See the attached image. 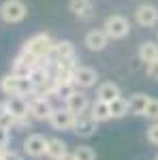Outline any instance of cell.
Masks as SVG:
<instances>
[{
	"label": "cell",
	"instance_id": "44dd1931",
	"mask_svg": "<svg viewBox=\"0 0 158 160\" xmlns=\"http://www.w3.org/2000/svg\"><path fill=\"white\" fill-rule=\"evenodd\" d=\"M75 90V83L73 81H56V86H54V98H60V100H66L71 94H73Z\"/></svg>",
	"mask_w": 158,
	"mask_h": 160
},
{
	"label": "cell",
	"instance_id": "d6a6232c",
	"mask_svg": "<svg viewBox=\"0 0 158 160\" xmlns=\"http://www.w3.org/2000/svg\"><path fill=\"white\" fill-rule=\"evenodd\" d=\"M154 160H158V154H156V158H154Z\"/></svg>",
	"mask_w": 158,
	"mask_h": 160
},
{
	"label": "cell",
	"instance_id": "7a4b0ae2",
	"mask_svg": "<svg viewBox=\"0 0 158 160\" xmlns=\"http://www.w3.org/2000/svg\"><path fill=\"white\" fill-rule=\"evenodd\" d=\"M103 30L107 32L109 41H122V38L128 37V32H130V22L124 15H120V13H113V15H109L105 19Z\"/></svg>",
	"mask_w": 158,
	"mask_h": 160
},
{
	"label": "cell",
	"instance_id": "5b68a950",
	"mask_svg": "<svg viewBox=\"0 0 158 160\" xmlns=\"http://www.w3.org/2000/svg\"><path fill=\"white\" fill-rule=\"evenodd\" d=\"M98 130V122L85 111V113H79V115H75V124H73V132L77 137H81V139H90V137H94Z\"/></svg>",
	"mask_w": 158,
	"mask_h": 160
},
{
	"label": "cell",
	"instance_id": "f1b7e54d",
	"mask_svg": "<svg viewBox=\"0 0 158 160\" xmlns=\"http://www.w3.org/2000/svg\"><path fill=\"white\" fill-rule=\"evenodd\" d=\"M9 139H11L9 128H2V126H0V148H7V145H9Z\"/></svg>",
	"mask_w": 158,
	"mask_h": 160
},
{
	"label": "cell",
	"instance_id": "ba28073f",
	"mask_svg": "<svg viewBox=\"0 0 158 160\" xmlns=\"http://www.w3.org/2000/svg\"><path fill=\"white\" fill-rule=\"evenodd\" d=\"M30 102V115H32V120L34 122H49V118H51V113H54V105L49 102V98H28Z\"/></svg>",
	"mask_w": 158,
	"mask_h": 160
},
{
	"label": "cell",
	"instance_id": "8992f818",
	"mask_svg": "<svg viewBox=\"0 0 158 160\" xmlns=\"http://www.w3.org/2000/svg\"><path fill=\"white\" fill-rule=\"evenodd\" d=\"M47 143H49L47 137L32 132V135H28L24 139V154L30 156V158H43L45 152H47Z\"/></svg>",
	"mask_w": 158,
	"mask_h": 160
},
{
	"label": "cell",
	"instance_id": "7c38bea8",
	"mask_svg": "<svg viewBox=\"0 0 158 160\" xmlns=\"http://www.w3.org/2000/svg\"><path fill=\"white\" fill-rule=\"evenodd\" d=\"M7 107H9V113H11L13 118H24L30 113V102L26 96H17V94H13L7 98Z\"/></svg>",
	"mask_w": 158,
	"mask_h": 160
},
{
	"label": "cell",
	"instance_id": "1f68e13d",
	"mask_svg": "<svg viewBox=\"0 0 158 160\" xmlns=\"http://www.w3.org/2000/svg\"><path fill=\"white\" fill-rule=\"evenodd\" d=\"M4 152H7V148H0V156H2V154H4Z\"/></svg>",
	"mask_w": 158,
	"mask_h": 160
},
{
	"label": "cell",
	"instance_id": "52a82bcc",
	"mask_svg": "<svg viewBox=\"0 0 158 160\" xmlns=\"http://www.w3.org/2000/svg\"><path fill=\"white\" fill-rule=\"evenodd\" d=\"M73 83L77 90H90L98 83V73L92 66H79L77 64V68L73 73Z\"/></svg>",
	"mask_w": 158,
	"mask_h": 160
},
{
	"label": "cell",
	"instance_id": "9a60e30c",
	"mask_svg": "<svg viewBox=\"0 0 158 160\" xmlns=\"http://www.w3.org/2000/svg\"><path fill=\"white\" fill-rule=\"evenodd\" d=\"M118 96H122V90L118 83H113V81H105V83H100L96 90V98L103 100V102H111V100H115Z\"/></svg>",
	"mask_w": 158,
	"mask_h": 160
},
{
	"label": "cell",
	"instance_id": "603a6c76",
	"mask_svg": "<svg viewBox=\"0 0 158 160\" xmlns=\"http://www.w3.org/2000/svg\"><path fill=\"white\" fill-rule=\"evenodd\" d=\"M141 118H147V120H152V122H158V98H152V96H150Z\"/></svg>",
	"mask_w": 158,
	"mask_h": 160
},
{
	"label": "cell",
	"instance_id": "ac0fdd59",
	"mask_svg": "<svg viewBox=\"0 0 158 160\" xmlns=\"http://www.w3.org/2000/svg\"><path fill=\"white\" fill-rule=\"evenodd\" d=\"M77 56L75 53V45L71 41H56V45H54V49L49 53V58L51 60H58V58H73Z\"/></svg>",
	"mask_w": 158,
	"mask_h": 160
},
{
	"label": "cell",
	"instance_id": "4dcf8cb0",
	"mask_svg": "<svg viewBox=\"0 0 158 160\" xmlns=\"http://www.w3.org/2000/svg\"><path fill=\"white\" fill-rule=\"evenodd\" d=\"M62 160H75V154H73V152H69V154H66Z\"/></svg>",
	"mask_w": 158,
	"mask_h": 160
},
{
	"label": "cell",
	"instance_id": "7402d4cb",
	"mask_svg": "<svg viewBox=\"0 0 158 160\" xmlns=\"http://www.w3.org/2000/svg\"><path fill=\"white\" fill-rule=\"evenodd\" d=\"M17 81H19V77L17 75H4L2 79H0V92L2 94H7V96H13V94H17Z\"/></svg>",
	"mask_w": 158,
	"mask_h": 160
},
{
	"label": "cell",
	"instance_id": "e0dca14e",
	"mask_svg": "<svg viewBox=\"0 0 158 160\" xmlns=\"http://www.w3.org/2000/svg\"><path fill=\"white\" fill-rule=\"evenodd\" d=\"M69 154V145H66V141H62V139H49L47 143V152H45V156L49 160H62L64 156Z\"/></svg>",
	"mask_w": 158,
	"mask_h": 160
},
{
	"label": "cell",
	"instance_id": "d4e9b609",
	"mask_svg": "<svg viewBox=\"0 0 158 160\" xmlns=\"http://www.w3.org/2000/svg\"><path fill=\"white\" fill-rule=\"evenodd\" d=\"M0 126L2 128H9V130H11V126H13V115L9 113L7 100H0Z\"/></svg>",
	"mask_w": 158,
	"mask_h": 160
},
{
	"label": "cell",
	"instance_id": "f546056e",
	"mask_svg": "<svg viewBox=\"0 0 158 160\" xmlns=\"http://www.w3.org/2000/svg\"><path fill=\"white\" fill-rule=\"evenodd\" d=\"M2 158H4V160H24V156H22L19 152H13V149L7 148V152L2 154Z\"/></svg>",
	"mask_w": 158,
	"mask_h": 160
},
{
	"label": "cell",
	"instance_id": "6da1fadb",
	"mask_svg": "<svg viewBox=\"0 0 158 160\" xmlns=\"http://www.w3.org/2000/svg\"><path fill=\"white\" fill-rule=\"evenodd\" d=\"M54 45H56V41L51 38V34L47 32H38L34 34L32 38H28L24 43V49L26 53H32V56H37V58H47L51 49H54Z\"/></svg>",
	"mask_w": 158,
	"mask_h": 160
},
{
	"label": "cell",
	"instance_id": "277c9868",
	"mask_svg": "<svg viewBox=\"0 0 158 160\" xmlns=\"http://www.w3.org/2000/svg\"><path fill=\"white\" fill-rule=\"evenodd\" d=\"M135 22L141 28H154L158 26V7L152 2H141L135 9Z\"/></svg>",
	"mask_w": 158,
	"mask_h": 160
},
{
	"label": "cell",
	"instance_id": "484cf974",
	"mask_svg": "<svg viewBox=\"0 0 158 160\" xmlns=\"http://www.w3.org/2000/svg\"><path fill=\"white\" fill-rule=\"evenodd\" d=\"M32 115L28 113V115H24V118H13V126L11 128H17V130H30L32 128Z\"/></svg>",
	"mask_w": 158,
	"mask_h": 160
},
{
	"label": "cell",
	"instance_id": "2e32d148",
	"mask_svg": "<svg viewBox=\"0 0 158 160\" xmlns=\"http://www.w3.org/2000/svg\"><path fill=\"white\" fill-rule=\"evenodd\" d=\"M137 56L143 64H150V62L158 60V41H143L137 49Z\"/></svg>",
	"mask_w": 158,
	"mask_h": 160
},
{
	"label": "cell",
	"instance_id": "cb8c5ba5",
	"mask_svg": "<svg viewBox=\"0 0 158 160\" xmlns=\"http://www.w3.org/2000/svg\"><path fill=\"white\" fill-rule=\"evenodd\" d=\"M75 160H96V152L90 148V145H79L75 148Z\"/></svg>",
	"mask_w": 158,
	"mask_h": 160
},
{
	"label": "cell",
	"instance_id": "ffe728a7",
	"mask_svg": "<svg viewBox=\"0 0 158 160\" xmlns=\"http://www.w3.org/2000/svg\"><path fill=\"white\" fill-rule=\"evenodd\" d=\"M109 111H111V120L126 118V115H128V98L118 96L115 100H111V102H109Z\"/></svg>",
	"mask_w": 158,
	"mask_h": 160
},
{
	"label": "cell",
	"instance_id": "e575fe53",
	"mask_svg": "<svg viewBox=\"0 0 158 160\" xmlns=\"http://www.w3.org/2000/svg\"><path fill=\"white\" fill-rule=\"evenodd\" d=\"M156 41H158V38H156Z\"/></svg>",
	"mask_w": 158,
	"mask_h": 160
},
{
	"label": "cell",
	"instance_id": "d6986e66",
	"mask_svg": "<svg viewBox=\"0 0 158 160\" xmlns=\"http://www.w3.org/2000/svg\"><path fill=\"white\" fill-rule=\"evenodd\" d=\"M147 100H150V96L143 94V92L133 94V96L128 98V113H130V115H143V109H145Z\"/></svg>",
	"mask_w": 158,
	"mask_h": 160
},
{
	"label": "cell",
	"instance_id": "4fadbf2b",
	"mask_svg": "<svg viewBox=\"0 0 158 160\" xmlns=\"http://www.w3.org/2000/svg\"><path fill=\"white\" fill-rule=\"evenodd\" d=\"M69 9H71L73 15H75V17H79L81 22H88V19L94 15L92 0H71V2H69Z\"/></svg>",
	"mask_w": 158,
	"mask_h": 160
},
{
	"label": "cell",
	"instance_id": "3957f363",
	"mask_svg": "<svg viewBox=\"0 0 158 160\" xmlns=\"http://www.w3.org/2000/svg\"><path fill=\"white\" fill-rule=\"evenodd\" d=\"M28 15V7L24 0H4L0 4V17L7 24H19Z\"/></svg>",
	"mask_w": 158,
	"mask_h": 160
},
{
	"label": "cell",
	"instance_id": "4316f807",
	"mask_svg": "<svg viewBox=\"0 0 158 160\" xmlns=\"http://www.w3.org/2000/svg\"><path fill=\"white\" fill-rule=\"evenodd\" d=\"M145 139L150 145H154V148H158V122H152L150 126H147L145 130Z\"/></svg>",
	"mask_w": 158,
	"mask_h": 160
},
{
	"label": "cell",
	"instance_id": "9c48e42d",
	"mask_svg": "<svg viewBox=\"0 0 158 160\" xmlns=\"http://www.w3.org/2000/svg\"><path fill=\"white\" fill-rule=\"evenodd\" d=\"M73 124H75V113L69 111L66 107L54 109L51 118H49V126L54 130H73Z\"/></svg>",
	"mask_w": 158,
	"mask_h": 160
},
{
	"label": "cell",
	"instance_id": "5bb4252c",
	"mask_svg": "<svg viewBox=\"0 0 158 160\" xmlns=\"http://www.w3.org/2000/svg\"><path fill=\"white\" fill-rule=\"evenodd\" d=\"M88 113L96 120L98 124L103 122H109L111 120V111H109V102H103V100H92L90 102V109H88Z\"/></svg>",
	"mask_w": 158,
	"mask_h": 160
},
{
	"label": "cell",
	"instance_id": "836d02e7",
	"mask_svg": "<svg viewBox=\"0 0 158 160\" xmlns=\"http://www.w3.org/2000/svg\"><path fill=\"white\" fill-rule=\"evenodd\" d=\"M0 160H4V158H2V156H0Z\"/></svg>",
	"mask_w": 158,
	"mask_h": 160
},
{
	"label": "cell",
	"instance_id": "30bf717a",
	"mask_svg": "<svg viewBox=\"0 0 158 160\" xmlns=\"http://www.w3.org/2000/svg\"><path fill=\"white\" fill-rule=\"evenodd\" d=\"M90 96L85 94L84 90H75L73 94L69 96V98L64 100V107L69 111H73L75 115H79V113H85V111L90 109Z\"/></svg>",
	"mask_w": 158,
	"mask_h": 160
},
{
	"label": "cell",
	"instance_id": "8fae6325",
	"mask_svg": "<svg viewBox=\"0 0 158 160\" xmlns=\"http://www.w3.org/2000/svg\"><path fill=\"white\" fill-rule=\"evenodd\" d=\"M84 43L90 51H103V49H107V45H109V37H107V32L103 28H94V30H90L85 34Z\"/></svg>",
	"mask_w": 158,
	"mask_h": 160
},
{
	"label": "cell",
	"instance_id": "83f0119b",
	"mask_svg": "<svg viewBox=\"0 0 158 160\" xmlns=\"http://www.w3.org/2000/svg\"><path fill=\"white\" fill-rule=\"evenodd\" d=\"M145 75L150 77V79L158 81V60H154V62H150V64H145Z\"/></svg>",
	"mask_w": 158,
	"mask_h": 160
}]
</instances>
